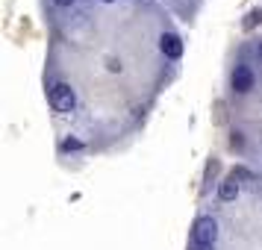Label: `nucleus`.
<instances>
[{
  "label": "nucleus",
  "instance_id": "nucleus-1",
  "mask_svg": "<svg viewBox=\"0 0 262 250\" xmlns=\"http://www.w3.org/2000/svg\"><path fill=\"white\" fill-rule=\"evenodd\" d=\"M50 106L56 109V112H71L77 106V97H74V88L65 83H56L50 88Z\"/></svg>",
  "mask_w": 262,
  "mask_h": 250
},
{
  "label": "nucleus",
  "instance_id": "nucleus-2",
  "mask_svg": "<svg viewBox=\"0 0 262 250\" xmlns=\"http://www.w3.org/2000/svg\"><path fill=\"white\" fill-rule=\"evenodd\" d=\"M215 238H218L215 218H198L194 221V230H191V241L194 244H215Z\"/></svg>",
  "mask_w": 262,
  "mask_h": 250
},
{
  "label": "nucleus",
  "instance_id": "nucleus-3",
  "mask_svg": "<svg viewBox=\"0 0 262 250\" xmlns=\"http://www.w3.org/2000/svg\"><path fill=\"white\" fill-rule=\"evenodd\" d=\"M159 48H162V53H165L168 59H180V56H183V41H180V36H174V33H162Z\"/></svg>",
  "mask_w": 262,
  "mask_h": 250
},
{
  "label": "nucleus",
  "instance_id": "nucleus-4",
  "mask_svg": "<svg viewBox=\"0 0 262 250\" xmlns=\"http://www.w3.org/2000/svg\"><path fill=\"white\" fill-rule=\"evenodd\" d=\"M233 88L236 92H250L253 88V71H250L248 65H238L236 74H233Z\"/></svg>",
  "mask_w": 262,
  "mask_h": 250
},
{
  "label": "nucleus",
  "instance_id": "nucleus-5",
  "mask_svg": "<svg viewBox=\"0 0 262 250\" xmlns=\"http://www.w3.org/2000/svg\"><path fill=\"white\" fill-rule=\"evenodd\" d=\"M236 194H238V183H236V177L224 179V183H221V189H218V197H221V200H236Z\"/></svg>",
  "mask_w": 262,
  "mask_h": 250
},
{
  "label": "nucleus",
  "instance_id": "nucleus-6",
  "mask_svg": "<svg viewBox=\"0 0 262 250\" xmlns=\"http://www.w3.org/2000/svg\"><path fill=\"white\" fill-rule=\"evenodd\" d=\"M256 24H262V9H253V12L248 15V21H245V27H256Z\"/></svg>",
  "mask_w": 262,
  "mask_h": 250
},
{
  "label": "nucleus",
  "instance_id": "nucleus-7",
  "mask_svg": "<svg viewBox=\"0 0 262 250\" xmlns=\"http://www.w3.org/2000/svg\"><path fill=\"white\" fill-rule=\"evenodd\" d=\"M62 147H65V150H80V147H83V144L77 142V139H68V142L62 144Z\"/></svg>",
  "mask_w": 262,
  "mask_h": 250
},
{
  "label": "nucleus",
  "instance_id": "nucleus-8",
  "mask_svg": "<svg viewBox=\"0 0 262 250\" xmlns=\"http://www.w3.org/2000/svg\"><path fill=\"white\" fill-rule=\"evenodd\" d=\"M191 250H212V244H194Z\"/></svg>",
  "mask_w": 262,
  "mask_h": 250
},
{
  "label": "nucleus",
  "instance_id": "nucleus-9",
  "mask_svg": "<svg viewBox=\"0 0 262 250\" xmlns=\"http://www.w3.org/2000/svg\"><path fill=\"white\" fill-rule=\"evenodd\" d=\"M53 3H56V6H71L74 0H53Z\"/></svg>",
  "mask_w": 262,
  "mask_h": 250
},
{
  "label": "nucleus",
  "instance_id": "nucleus-10",
  "mask_svg": "<svg viewBox=\"0 0 262 250\" xmlns=\"http://www.w3.org/2000/svg\"><path fill=\"white\" fill-rule=\"evenodd\" d=\"M259 56H262V44H259Z\"/></svg>",
  "mask_w": 262,
  "mask_h": 250
},
{
  "label": "nucleus",
  "instance_id": "nucleus-11",
  "mask_svg": "<svg viewBox=\"0 0 262 250\" xmlns=\"http://www.w3.org/2000/svg\"><path fill=\"white\" fill-rule=\"evenodd\" d=\"M103 3H112V0H103Z\"/></svg>",
  "mask_w": 262,
  "mask_h": 250
}]
</instances>
